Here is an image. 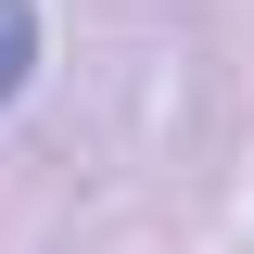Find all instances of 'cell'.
Masks as SVG:
<instances>
[{"label": "cell", "mask_w": 254, "mask_h": 254, "mask_svg": "<svg viewBox=\"0 0 254 254\" xmlns=\"http://www.w3.org/2000/svg\"><path fill=\"white\" fill-rule=\"evenodd\" d=\"M38 76V0H0V102Z\"/></svg>", "instance_id": "1"}]
</instances>
